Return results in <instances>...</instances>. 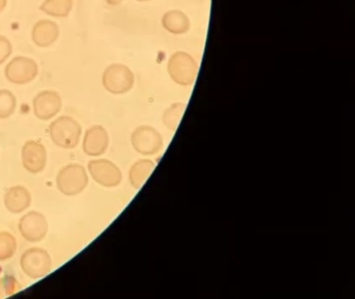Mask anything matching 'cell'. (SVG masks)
Here are the masks:
<instances>
[{"mask_svg": "<svg viewBox=\"0 0 355 299\" xmlns=\"http://www.w3.org/2000/svg\"><path fill=\"white\" fill-rule=\"evenodd\" d=\"M49 134L55 145L63 149H73L80 141L82 127L71 116H60L51 123Z\"/></svg>", "mask_w": 355, "mask_h": 299, "instance_id": "1", "label": "cell"}, {"mask_svg": "<svg viewBox=\"0 0 355 299\" xmlns=\"http://www.w3.org/2000/svg\"><path fill=\"white\" fill-rule=\"evenodd\" d=\"M168 72L172 80L178 84L191 85L198 73V64L190 54L184 51L175 52L168 62Z\"/></svg>", "mask_w": 355, "mask_h": 299, "instance_id": "2", "label": "cell"}, {"mask_svg": "<svg viewBox=\"0 0 355 299\" xmlns=\"http://www.w3.org/2000/svg\"><path fill=\"white\" fill-rule=\"evenodd\" d=\"M134 73L125 64H111L103 72V87L109 93L114 95L128 93L134 87Z\"/></svg>", "mask_w": 355, "mask_h": 299, "instance_id": "3", "label": "cell"}, {"mask_svg": "<svg viewBox=\"0 0 355 299\" xmlns=\"http://www.w3.org/2000/svg\"><path fill=\"white\" fill-rule=\"evenodd\" d=\"M89 183L88 174L80 164H69L60 170L57 176L59 190L65 195H76L82 192Z\"/></svg>", "mask_w": 355, "mask_h": 299, "instance_id": "4", "label": "cell"}, {"mask_svg": "<svg viewBox=\"0 0 355 299\" xmlns=\"http://www.w3.org/2000/svg\"><path fill=\"white\" fill-rule=\"evenodd\" d=\"M22 270L31 278H40L51 272L53 261L45 249L32 247L24 251L20 261Z\"/></svg>", "mask_w": 355, "mask_h": 299, "instance_id": "5", "label": "cell"}, {"mask_svg": "<svg viewBox=\"0 0 355 299\" xmlns=\"http://www.w3.org/2000/svg\"><path fill=\"white\" fill-rule=\"evenodd\" d=\"M38 72V64L33 58L16 56L6 66L5 75L13 84L24 85L32 82Z\"/></svg>", "mask_w": 355, "mask_h": 299, "instance_id": "6", "label": "cell"}, {"mask_svg": "<svg viewBox=\"0 0 355 299\" xmlns=\"http://www.w3.org/2000/svg\"><path fill=\"white\" fill-rule=\"evenodd\" d=\"M132 143L138 153L145 156L155 155L163 149V138L153 127H138L132 132Z\"/></svg>", "mask_w": 355, "mask_h": 299, "instance_id": "7", "label": "cell"}, {"mask_svg": "<svg viewBox=\"0 0 355 299\" xmlns=\"http://www.w3.org/2000/svg\"><path fill=\"white\" fill-rule=\"evenodd\" d=\"M88 168L93 180L99 185L105 187H115L121 183V170L110 160H92L89 162Z\"/></svg>", "mask_w": 355, "mask_h": 299, "instance_id": "8", "label": "cell"}, {"mask_svg": "<svg viewBox=\"0 0 355 299\" xmlns=\"http://www.w3.org/2000/svg\"><path fill=\"white\" fill-rule=\"evenodd\" d=\"M19 230L28 242H39L46 236L49 224L46 218L39 212H28L19 221Z\"/></svg>", "mask_w": 355, "mask_h": 299, "instance_id": "9", "label": "cell"}, {"mask_svg": "<svg viewBox=\"0 0 355 299\" xmlns=\"http://www.w3.org/2000/svg\"><path fill=\"white\" fill-rule=\"evenodd\" d=\"M33 107L37 118L43 120H51L61 111V96L55 91H41L35 97Z\"/></svg>", "mask_w": 355, "mask_h": 299, "instance_id": "10", "label": "cell"}, {"mask_svg": "<svg viewBox=\"0 0 355 299\" xmlns=\"http://www.w3.org/2000/svg\"><path fill=\"white\" fill-rule=\"evenodd\" d=\"M47 154L44 145L38 141H28L22 147V163L32 174H39L46 165Z\"/></svg>", "mask_w": 355, "mask_h": 299, "instance_id": "11", "label": "cell"}, {"mask_svg": "<svg viewBox=\"0 0 355 299\" xmlns=\"http://www.w3.org/2000/svg\"><path fill=\"white\" fill-rule=\"evenodd\" d=\"M110 138L107 130L101 125H95L87 130L85 134L83 150L93 157L103 155L109 147Z\"/></svg>", "mask_w": 355, "mask_h": 299, "instance_id": "12", "label": "cell"}, {"mask_svg": "<svg viewBox=\"0 0 355 299\" xmlns=\"http://www.w3.org/2000/svg\"><path fill=\"white\" fill-rule=\"evenodd\" d=\"M59 37V25L49 19L38 21L33 27L32 39L39 47H51Z\"/></svg>", "mask_w": 355, "mask_h": 299, "instance_id": "13", "label": "cell"}, {"mask_svg": "<svg viewBox=\"0 0 355 299\" xmlns=\"http://www.w3.org/2000/svg\"><path fill=\"white\" fill-rule=\"evenodd\" d=\"M32 203L30 191L24 186H14L5 194V205L14 214L21 213Z\"/></svg>", "mask_w": 355, "mask_h": 299, "instance_id": "14", "label": "cell"}, {"mask_svg": "<svg viewBox=\"0 0 355 299\" xmlns=\"http://www.w3.org/2000/svg\"><path fill=\"white\" fill-rule=\"evenodd\" d=\"M162 24L166 30L173 35H184L191 26L188 16L178 10H172L166 12L162 18Z\"/></svg>", "mask_w": 355, "mask_h": 299, "instance_id": "15", "label": "cell"}, {"mask_svg": "<svg viewBox=\"0 0 355 299\" xmlns=\"http://www.w3.org/2000/svg\"><path fill=\"white\" fill-rule=\"evenodd\" d=\"M155 168V163L149 159L137 161L130 170V181L136 189L141 188Z\"/></svg>", "mask_w": 355, "mask_h": 299, "instance_id": "16", "label": "cell"}, {"mask_svg": "<svg viewBox=\"0 0 355 299\" xmlns=\"http://www.w3.org/2000/svg\"><path fill=\"white\" fill-rule=\"evenodd\" d=\"M73 8V0H44L40 10L55 18H66Z\"/></svg>", "mask_w": 355, "mask_h": 299, "instance_id": "17", "label": "cell"}, {"mask_svg": "<svg viewBox=\"0 0 355 299\" xmlns=\"http://www.w3.org/2000/svg\"><path fill=\"white\" fill-rule=\"evenodd\" d=\"M17 100L9 89H0V118H8L15 111Z\"/></svg>", "mask_w": 355, "mask_h": 299, "instance_id": "18", "label": "cell"}, {"mask_svg": "<svg viewBox=\"0 0 355 299\" xmlns=\"http://www.w3.org/2000/svg\"><path fill=\"white\" fill-rule=\"evenodd\" d=\"M17 241L13 235L8 232H0V261H6L15 255Z\"/></svg>", "mask_w": 355, "mask_h": 299, "instance_id": "19", "label": "cell"}, {"mask_svg": "<svg viewBox=\"0 0 355 299\" xmlns=\"http://www.w3.org/2000/svg\"><path fill=\"white\" fill-rule=\"evenodd\" d=\"M184 109H186V105H184V104L176 103L173 104L171 107L166 110L165 114H164L163 120L166 126H167L170 130H176L178 123L182 120Z\"/></svg>", "mask_w": 355, "mask_h": 299, "instance_id": "20", "label": "cell"}, {"mask_svg": "<svg viewBox=\"0 0 355 299\" xmlns=\"http://www.w3.org/2000/svg\"><path fill=\"white\" fill-rule=\"evenodd\" d=\"M21 284L13 276L0 278V298L11 296L21 290Z\"/></svg>", "mask_w": 355, "mask_h": 299, "instance_id": "21", "label": "cell"}, {"mask_svg": "<svg viewBox=\"0 0 355 299\" xmlns=\"http://www.w3.org/2000/svg\"><path fill=\"white\" fill-rule=\"evenodd\" d=\"M13 52V46L8 37L0 35V64H3Z\"/></svg>", "mask_w": 355, "mask_h": 299, "instance_id": "22", "label": "cell"}, {"mask_svg": "<svg viewBox=\"0 0 355 299\" xmlns=\"http://www.w3.org/2000/svg\"><path fill=\"white\" fill-rule=\"evenodd\" d=\"M107 4L112 6H119L120 3L123 2V0H107Z\"/></svg>", "mask_w": 355, "mask_h": 299, "instance_id": "23", "label": "cell"}, {"mask_svg": "<svg viewBox=\"0 0 355 299\" xmlns=\"http://www.w3.org/2000/svg\"><path fill=\"white\" fill-rule=\"evenodd\" d=\"M8 4V0H0V14L3 12V10H5L6 6H7Z\"/></svg>", "mask_w": 355, "mask_h": 299, "instance_id": "24", "label": "cell"}, {"mask_svg": "<svg viewBox=\"0 0 355 299\" xmlns=\"http://www.w3.org/2000/svg\"><path fill=\"white\" fill-rule=\"evenodd\" d=\"M137 1L145 2V1H150V0H137Z\"/></svg>", "mask_w": 355, "mask_h": 299, "instance_id": "25", "label": "cell"}]
</instances>
